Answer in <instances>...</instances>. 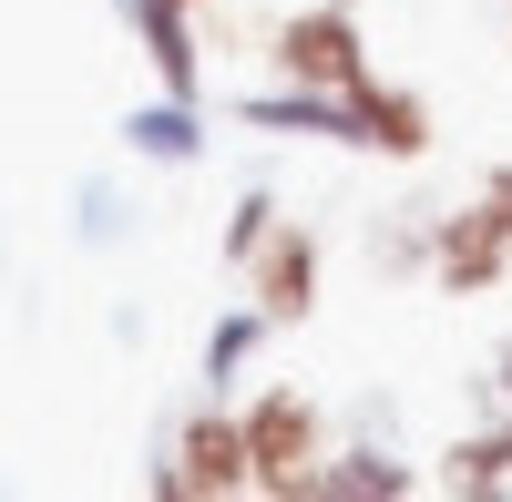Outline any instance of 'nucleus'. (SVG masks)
Segmentation results:
<instances>
[{
    "mask_svg": "<svg viewBox=\"0 0 512 502\" xmlns=\"http://www.w3.org/2000/svg\"><path fill=\"white\" fill-rule=\"evenodd\" d=\"M267 328H277L267 308H246V318H226V328H216V339H205V380H226V369H236V359H246L256 339H267Z\"/></svg>",
    "mask_w": 512,
    "mask_h": 502,
    "instance_id": "obj_11",
    "label": "nucleus"
},
{
    "mask_svg": "<svg viewBox=\"0 0 512 502\" xmlns=\"http://www.w3.org/2000/svg\"><path fill=\"white\" fill-rule=\"evenodd\" d=\"M431 277H441V298H502V277H512V226L492 216L482 195L461 205V216L431 226Z\"/></svg>",
    "mask_w": 512,
    "mask_h": 502,
    "instance_id": "obj_4",
    "label": "nucleus"
},
{
    "mask_svg": "<svg viewBox=\"0 0 512 502\" xmlns=\"http://www.w3.org/2000/svg\"><path fill=\"white\" fill-rule=\"evenodd\" d=\"M134 11V31H144V52H154V72H164V93H185L195 103V31H185V11L175 0H123Z\"/></svg>",
    "mask_w": 512,
    "mask_h": 502,
    "instance_id": "obj_9",
    "label": "nucleus"
},
{
    "mask_svg": "<svg viewBox=\"0 0 512 502\" xmlns=\"http://www.w3.org/2000/svg\"><path fill=\"white\" fill-rule=\"evenodd\" d=\"M195 113H185V93L164 103V113H134V154H164V164H195Z\"/></svg>",
    "mask_w": 512,
    "mask_h": 502,
    "instance_id": "obj_10",
    "label": "nucleus"
},
{
    "mask_svg": "<svg viewBox=\"0 0 512 502\" xmlns=\"http://www.w3.org/2000/svg\"><path fill=\"white\" fill-rule=\"evenodd\" d=\"M502 41H512V0H502Z\"/></svg>",
    "mask_w": 512,
    "mask_h": 502,
    "instance_id": "obj_15",
    "label": "nucleus"
},
{
    "mask_svg": "<svg viewBox=\"0 0 512 502\" xmlns=\"http://www.w3.org/2000/svg\"><path fill=\"white\" fill-rule=\"evenodd\" d=\"M410 482H420L410 462H390V451H369V441H359V451H328V472H318V502H400Z\"/></svg>",
    "mask_w": 512,
    "mask_h": 502,
    "instance_id": "obj_8",
    "label": "nucleus"
},
{
    "mask_svg": "<svg viewBox=\"0 0 512 502\" xmlns=\"http://www.w3.org/2000/svg\"><path fill=\"white\" fill-rule=\"evenodd\" d=\"M277 72L297 82V93H338V103H349L369 82V41L349 21V0H318V11L277 21Z\"/></svg>",
    "mask_w": 512,
    "mask_h": 502,
    "instance_id": "obj_3",
    "label": "nucleus"
},
{
    "mask_svg": "<svg viewBox=\"0 0 512 502\" xmlns=\"http://www.w3.org/2000/svg\"><path fill=\"white\" fill-rule=\"evenodd\" d=\"M482 205H492V216L512 226V164H482Z\"/></svg>",
    "mask_w": 512,
    "mask_h": 502,
    "instance_id": "obj_13",
    "label": "nucleus"
},
{
    "mask_svg": "<svg viewBox=\"0 0 512 502\" xmlns=\"http://www.w3.org/2000/svg\"><path fill=\"white\" fill-rule=\"evenodd\" d=\"M441 492H512V421H492V431H461L451 451H441V472H431Z\"/></svg>",
    "mask_w": 512,
    "mask_h": 502,
    "instance_id": "obj_7",
    "label": "nucleus"
},
{
    "mask_svg": "<svg viewBox=\"0 0 512 502\" xmlns=\"http://www.w3.org/2000/svg\"><path fill=\"white\" fill-rule=\"evenodd\" d=\"M175 11H205V0H175Z\"/></svg>",
    "mask_w": 512,
    "mask_h": 502,
    "instance_id": "obj_16",
    "label": "nucleus"
},
{
    "mask_svg": "<svg viewBox=\"0 0 512 502\" xmlns=\"http://www.w3.org/2000/svg\"><path fill=\"white\" fill-rule=\"evenodd\" d=\"M502 400H512V349H502Z\"/></svg>",
    "mask_w": 512,
    "mask_h": 502,
    "instance_id": "obj_14",
    "label": "nucleus"
},
{
    "mask_svg": "<svg viewBox=\"0 0 512 502\" xmlns=\"http://www.w3.org/2000/svg\"><path fill=\"white\" fill-rule=\"evenodd\" d=\"M349 113H359V144H369V154H400V164L431 154V103H420V93H390L379 72L349 93Z\"/></svg>",
    "mask_w": 512,
    "mask_h": 502,
    "instance_id": "obj_6",
    "label": "nucleus"
},
{
    "mask_svg": "<svg viewBox=\"0 0 512 502\" xmlns=\"http://www.w3.org/2000/svg\"><path fill=\"white\" fill-rule=\"evenodd\" d=\"M246 451H256V492L267 502H318V472H328V421L308 390H256L246 400Z\"/></svg>",
    "mask_w": 512,
    "mask_h": 502,
    "instance_id": "obj_1",
    "label": "nucleus"
},
{
    "mask_svg": "<svg viewBox=\"0 0 512 502\" xmlns=\"http://www.w3.org/2000/svg\"><path fill=\"white\" fill-rule=\"evenodd\" d=\"M246 298L267 308L277 328H297V318H318V236L308 226H267V246L246 257Z\"/></svg>",
    "mask_w": 512,
    "mask_h": 502,
    "instance_id": "obj_5",
    "label": "nucleus"
},
{
    "mask_svg": "<svg viewBox=\"0 0 512 502\" xmlns=\"http://www.w3.org/2000/svg\"><path fill=\"white\" fill-rule=\"evenodd\" d=\"M267 226H277V205H267V195H246V205H236V226H226V257L246 267L256 246H267Z\"/></svg>",
    "mask_w": 512,
    "mask_h": 502,
    "instance_id": "obj_12",
    "label": "nucleus"
},
{
    "mask_svg": "<svg viewBox=\"0 0 512 502\" xmlns=\"http://www.w3.org/2000/svg\"><path fill=\"white\" fill-rule=\"evenodd\" d=\"M164 502H236L256 492V451H246V410H195L175 431V462L154 472Z\"/></svg>",
    "mask_w": 512,
    "mask_h": 502,
    "instance_id": "obj_2",
    "label": "nucleus"
}]
</instances>
